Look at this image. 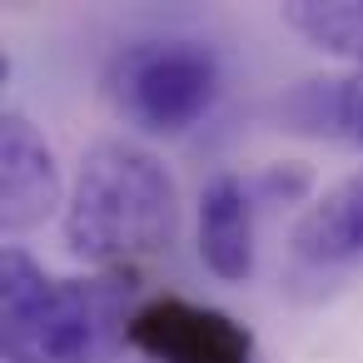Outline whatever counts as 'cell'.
Here are the masks:
<instances>
[{
    "mask_svg": "<svg viewBox=\"0 0 363 363\" xmlns=\"http://www.w3.org/2000/svg\"><path fill=\"white\" fill-rule=\"evenodd\" d=\"M125 343L145 363H254V338L224 308L160 294L130 308Z\"/></svg>",
    "mask_w": 363,
    "mask_h": 363,
    "instance_id": "cell-4",
    "label": "cell"
},
{
    "mask_svg": "<svg viewBox=\"0 0 363 363\" xmlns=\"http://www.w3.org/2000/svg\"><path fill=\"white\" fill-rule=\"evenodd\" d=\"M294 254L308 264H348L363 259V169L323 189L289 234Z\"/></svg>",
    "mask_w": 363,
    "mask_h": 363,
    "instance_id": "cell-7",
    "label": "cell"
},
{
    "mask_svg": "<svg viewBox=\"0 0 363 363\" xmlns=\"http://www.w3.org/2000/svg\"><path fill=\"white\" fill-rule=\"evenodd\" d=\"M105 95L145 135H184L219 100V60L199 40H140L110 60Z\"/></svg>",
    "mask_w": 363,
    "mask_h": 363,
    "instance_id": "cell-3",
    "label": "cell"
},
{
    "mask_svg": "<svg viewBox=\"0 0 363 363\" xmlns=\"http://www.w3.org/2000/svg\"><path fill=\"white\" fill-rule=\"evenodd\" d=\"M60 204V169L45 135L11 110L0 120V224L6 234H30Z\"/></svg>",
    "mask_w": 363,
    "mask_h": 363,
    "instance_id": "cell-5",
    "label": "cell"
},
{
    "mask_svg": "<svg viewBox=\"0 0 363 363\" xmlns=\"http://www.w3.org/2000/svg\"><path fill=\"white\" fill-rule=\"evenodd\" d=\"M125 279H55L21 244L0 259L6 363H105L125 343Z\"/></svg>",
    "mask_w": 363,
    "mask_h": 363,
    "instance_id": "cell-2",
    "label": "cell"
},
{
    "mask_svg": "<svg viewBox=\"0 0 363 363\" xmlns=\"http://www.w3.org/2000/svg\"><path fill=\"white\" fill-rule=\"evenodd\" d=\"M284 26L303 35L313 50L358 60L363 70V0H289Z\"/></svg>",
    "mask_w": 363,
    "mask_h": 363,
    "instance_id": "cell-8",
    "label": "cell"
},
{
    "mask_svg": "<svg viewBox=\"0 0 363 363\" xmlns=\"http://www.w3.org/2000/svg\"><path fill=\"white\" fill-rule=\"evenodd\" d=\"M199 259L224 284L254 274V204L239 174H219L199 194Z\"/></svg>",
    "mask_w": 363,
    "mask_h": 363,
    "instance_id": "cell-6",
    "label": "cell"
},
{
    "mask_svg": "<svg viewBox=\"0 0 363 363\" xmlns=\"http://www.w3.org/2000/svg\"><path fill=\"white\" fill-rule=\"evenodd\" d=\"M179 194L169 169L130 140H100L65 199V244L95 269H135L174 244Z\"/></svg>",
    "mask_w": 363,
    "mask_h": 363,
    "instance_id": "cell-1",
    "label": "cell"
},
{
    "mask_svg": "<svg viewBox=\"0 0 363 363\" xmlns=\"http://www.w3.org/2000/svg\"><path fill=\"white\" fill-rule=\"evenodd\" d=\"M333 120L353 145H363V70H353L348 80L333 85Z\"/></svg>",
    "mask_w": 363,
    "mask_h": 363,
    "instance_id": "cell-9",
    "label": "cell"
}]
</instances>
